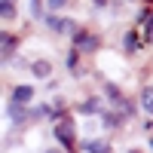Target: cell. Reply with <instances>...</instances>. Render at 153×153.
Listing matches in <instances>:
<instances>
[{"instance_id":"8992f818","label":"cell","mask_w":153,"mask_h":153,"mask_svg":"<svg viewBox=\"0 0 153 153\" xmlns=\"http://www.w3.org/2000/svg\"><path fill=\"white\" fill-rule=\"evenodd\" d=\"M101 110V98H86L83 104H76V113H83V117H92V113H98Z\"/></svg>"},{"instance_id":"ba28073f","label":"cell","mask_w":153,"mask_h":153,"mask_svg":"<svg viewBox=\"0 0 153 153\" xmlns=\"http://www.w3.org/2000/svg\"><path fill=\"white\" fill-rule=\"evenodd\" d=\"M31 71H34V76H40V80H46V76L52 74V65L40 58V61H34V65H31Z\"/></svg>"},{"instance_id":"4fadbf2b","label":"cell","mask_w":153,"mask_h":153,"mask_svg":"<svg viewBox=\"0 0 153 153\" xmlns=\"http://www.w3.org/2000/svg\"><path fill=\"white\" fill-rule=\"evenodd\" d=\"M138 46H141V40H138V34H135V31H129V34H126V52H135Z\"/></svg>"},{"instance_id":"7a4b0ae2","label":"cell","mask_w":153,"mask_h":153,"mask_svg":"<svg viewBox=\"0 0 153 153\" xmlns=\"http://www.w3.org/2000/svg\"><path fill=\"white\" fill-rule=\"evenodd\" d=\"M46 25H49V31H55V34H74L76 31V25L71 19H58V16H49Z\"/></svg>"},{"instance_id":"ffe728a7","label":"cell","mask_w":153,"mask_h":153,"mask_svg":"<svg viewBox=\"0 0 153 153\" xmlns=\"http://www.w3.org/2000/svg\"><path fill=\"white\" fill-rule=\"evenodd\" d=\"M46 153H61V150H46Z\"/></svg>"},{"instance_id":"30bf717a","label":"cell","mask_w":153,"mask_h":153,"mask_svg":"<svg viewBox=\"0 0 153 153\" xmlns=\"http://www.w3.org/2000/svg\"><path fill=\"white\" fill-rule=\"evenodd\" d=\"M0 16H3V22L16 19V0H0Z\"/></svg>"},{"instance_id":"5b68a950","label":"cell","mask_w":153,"mask_h":153,"mask_svg":"<svg viewBox=\"0 0 153 153\" xmlns=\"http://www.w3.org/2000/svg\"><path fill=\"white\" fill-rule=\"evenodd\" d=\"M6 117H9L12 123H16V126H25V123L31 120V113H25V104H12V101H9V107H6Z\"/></svg>"},{"instance_id":"44dd1931","label":"cell","mask_w":153,"mask_h":153,"mask_svg":"<svg viewBox=\"0 0 153 153\" xmlns=\"http://www.w3.org/2000/svg\"><path fill=\"white\" fill-rule=\"evenodd\" d=\"M150 144H153V138H150Z\"/></svg>"},{"instance_id":"d6986e66","label":"cell","mask_w":153,"mask_h":153,"mask_svg":"<svg viewBox=\"0 0 153 153\" xmlns=\"http://www.w3.org/2000/svg\"><path fill=\"white\" fill-rule=\"evenodd\" d=\"M95 6H107V0H95Z\"/></svg>"},{"instance_id":"52a82bcc","label":"cell","mask_w":153,"mask_h":153,"mask_svg":"<svg viewBox=\"0 0 153 153\" xmlns=\"http://www.w3.org/2000/svg\"><path fill=\"white\" fill-rule=\"evenodd\" d=\"M86 153H110V141H104V138L86 141Z\"/></svg>"},{"instance_id":"7c38bea8","label":"cell","mask_w":153,"mask_h":153,"mask_svg":"<svg viewBox=\"0 0 153 153\" xmlns=\"http://www.w3.org/2000/svg\"><path fill=\"white\" fill-rule=\"evenodd\" d=\"M120 123H123L120 113H113V110H107V113H104V129H117Z\"/></svg>"},{"instance_id":"9a60e30c","label":"cell","mask_w":153,"mask_h":153,"mask_svg":"<svg viewBox=\"0 0 153 153\" xmlns=\"http://www.w3.org/2000/svg\"><path fill=\"white\" fill-rule=\"evenodd\" d=\"M61 6H68V0H46V9L49 12H58Z\"/></svg>"},{"instance_id":"e0dca14e","label":"cell","mask_w":153,"mask_h":153,"mask_svg":"<svg viewBox=\"0 0 153 153\" xmlns=\"http://www.w3.org/2000/svg\"><path fill=\"white\" fill-rule=\"evenodd\" d=\"M46 113H49L46 107H34V110H31V120H43V117H46Z\"/></svg>"},{"instance_id":"9c48e42d","label":"cell","mask_w":153,"mask_h":153,"mask_svg":"<svg viewBox=\"0 0 153 153\" xmlns=\"http://www.w3.org/2000/svg\"><path fill=\"white\" fill-rule=\"evenodd\" d=\"M0 46H3V52H0V58H3V61H9V58H12V49H16V43H12V37H9V34H3V37H0Z\"/></svg>"},{"instance_id":"5bb4252c","label":"cell","mask_w":153,"mask_h":153,"mask_svg":"<svg viewBox=\"0 0 153 153\" xmlns=\"http://www.w3.org/2000/svg\"><path fill=\"white\" fill-rule=\"evenodd\" d=\"M31 16L34 19H43V3H40V0H31Z\"/></svg>"},{"instance_id":"3957f363","label":"cell","mask_w":153,"mask_h":153,"mask_svg":"<svg viewBox=\"0 0 153 153\" xmlns=\"http://www.w3.org/2000/svg\"><path fill=\"white\" fill-rule=\"evenodd\" d=\"M9 101H12V104H31V101H34V89L31 86H16L12 95H9Z\"/></svg>"},{"instance_id":"6da1fadb","label":"cell","mask_w":153,"mask_h":153,"mask_svg":"<svg viewBox=\"0 0 153 153\" xmlns=\"http://www.w3.org/2000/svg\"><path fill=\"white\" fill-rule=\"evenodd\" d=\"M55 138H58V141L61 144H65L68 150L74 147V138H76V132H74V123L71 120H61L58 126H55Z\"/></svg>"},{"instance_id":"277c9868","label":"cell","mask_w":153,"mask_h":153,"mask_svg":"<svg viewBox=\"0 0 153 153\" xmlns=\"http://www.w3.org/2000/svg\"><path fill=\"white\" fill-rule=\"evenodd\" d=\"M74 43H76V49H83V52H95V49H98V37L80 31V34L74 37Z\"/></svg>"},{"instance_id":"ac0fdd59","label":"cell","mask_w":153,"mask_h":153,"mask_svg":"<svg viewBox=\"0 0 153 153\" xmlns=\"http://www.w3.org/2000/svg\"><path fill=\"white\" fill-rule=\"evenodd\" d=\"M147 40H153V16L147 19Z\"/></svg>"},{"instance_id":"8fae6325","label":"cell","mask_w":153,"mask_h":153,"mask_svg":"<svg viewBox=\"0 0 153 153\" xmlns=\"http://www.w3.org/2000/svg\"><path fill=\"white\" fill-rule=\"evenodd\" d=\"M141 107H144L147 113H153V89H150V86L141 89Z\"/></svg>"},{"instance_id":"2e32d148","label":"cell","mask_w":153,"mask_h":153,"mask_svg":"<svg viewBox=\"0 0 153 153\" xmlns=\"http://www.w3.org/2000/svg\"><path fill=\"white\" fill-rule=\"evenodd\" d=\"M104 92H107V98H110V101H123V98H120V89H117V86H110V83H107V86H104Z\"/></svg>"}]
</instances>
